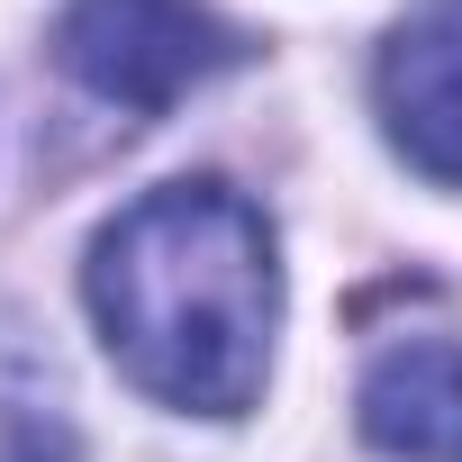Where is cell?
Masks as SVG:
<instances>
[{
    "label": "cell",
    "mask_w": 462,
    "mask_h": 462,
    "mask_svg": "<svg viewBox=\"0 0 462 462\" xmlns=\"http://www.w3.org/2000/svg\"><path fill=\"white\" fill-rule=\"evenodd\" d=\"M91 318L145 399L199 417L254 408L282 318V263L263 208L226 181L145 190L91 245Z\"/></svg>",
    "instance_id": "cell-1"
},
{
    "label": "cell",
    "mask_w": 462,
    "mask_h": 462,
    "mask_svg": "<svg viewBox=\"0 0 462 462\" xmlns=\"http://www.w3.org/2000/svg\"><path fill=\"white\" fill-rule=\"evenodd\" d=\"M55 64L127 118H163L181 91L236 64V28L199 0H73L55 28Z\"/></svg>",
    "instance_id": "cell-2"
},
{
    "label": "cell",
    "mask_w": 462,
    "mask_h": 462,
    "mask_svg": "<svg viewBox=\"0 0 462 462\" xmlns=\"http://www.w3.org/2000/svg\"><path fill=\"white\" fill-rule=\"evenodd\" d=\"M381 127L426 181H462V0H426L381 46Z\"/></svg>",
    "instance_id": "cell-3"
},
{
    "label": "cell",
    "mask_w": 462,
    "mask_h": 462,
    "mask_svg": "<svg viewBox=\"0 0 462 462\" xmlns=\"http://www.w3.org/2000/svg\"><path fill=\"white\" fill-rule=\"evenodd\" d=\"M354 417L381 453L399 462H462V345L453 336H408L372 354Z\"/></svg>",
    "instance_id": "cell-4"
}]
</instances>
